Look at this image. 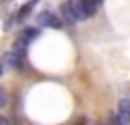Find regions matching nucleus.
Returning <instances> with one entry per match:
<instances>
[{
  "label": "nucleus",
  "instance_id": "obj_9",
  "mask_svg": "<svg viewBox=\"0 0 130 125\" xmlns=\"http://www.w3.org/2000/svg\"><path fill=\"white\" fill-rule=\"evenodd\" d=\"M2 106H7V95H5V91L0 88V108Z\"/></svg>",
  "mask_w": 130,
  "mask_h": 125
},
{
  "label": "nucleus",
  "instance_id": "obj_2",
  "mask_svg": "<svg viewBox=\"0 0 130 125\" xmlns=\"http://www.w3.org/2000/svg\"><path fill=\"white\" fill-rule=\"evenodd\" d=\"M37 22H39V26H43V28H61V26H63L61 17H56L52 11H43V13H39L37 15Z\"/></svg>",
  "mask_w": 130,
  "mask_h": 125
},
{
  "label": "nucleus",
  "instance_id": "obj_1",
  "mask_svg": "<svg viewBox=\"0 0 130 125\" xmlns=\"http://www.w3.org/2000/svg\"><path fill=\"white\" fill-rule=\"evenodd\" d=\"M37 35H39L37 28H24L22 33H20V37L15 39L13 50H18V52H26V47L30 45V41H35V39H37Z\"/></svg>",
  "mask_w": 130,
  "mask_h": 125
},
{
  "label": "nucleus",
  "instance_id": "obj_3",
  "mask_svg": "<svg viewBox=\"0 0 130 125\" xmlns=\"http://www.w3.org/2000/svg\"><path fill=\"white\" fill-rule=\"evenodd\" d=\"M117 121H119V125L130 123V102L126 97L119 99V104H117Z\"/></svg>",
  "mask_w": 130,
  "mask_h": 125
},
{
  "label": "nucleus",
  "instance_id": "obj_6",
  "mask_svg": "<svg viewBox=\"0 0 130 125\" xmlns=\"http://www.w3.org/2000/svg\"><path fill=\"white\" fill-rule=\"evenodd\" d=\"M72 2V9H74V17L76 22H83V19H87V15H85L83 7H80V0H70Z\"/></svg>",
  "mask_w": 130,
  "mask_h": 125
},
{
  "label": "nucleus",
  "instance_id": "obj_11",
  "mask_svg": "<svg viewBox=\"0 0 130 125\" xmlns=\"http://www.w3.org/2000/svg\"><path fill=\"white\" fill-rule=\"evenodd\" d=\"M93 2H95V5H98V2H104V0H93Z\"/></svg>",
  "mask_w": 130,
  "mask_h": 125
},
{
  "label": "nucleus",
  "instance_id": "obj_4",
  "mask_svg": "<svg viewBox=\"0 0 130 125\" xmlns=\"http://www.w3.org/2000/svg\"><path fill=\"white\" fill-rule=\"evenodd\" d=\"M5 60H7V65H9V67H13V69H20V67H22V63H24V52L11 50V52H7Z\"/></svg>",
  "mask_w": 130,
  "mask_h": 125
},
{
  "label": "nucleus",
  "instance_id": "obj_10",
  "mask_svg": "<svg viewBox=\"0 0 130 125\" xmlns=\"http://www.w3.org/2000/svg\"><path fill=\"white\" fill-rule=\"evenodd\" d=\"M0 125H7V119H5V116H0Z\"/></svg>",
  "mask_w": 130,
  "mask_h": 125
},
{
  "label": "nucleus",
  "instance_id": "obj_8",
  "mask_svg": "<svg viewBox=\"0 0 130 125\" xmlns=\"http://www.w3.org/2000/svg\"><path fill=\"white\" fill-rule=\"evenodd\" d=\"M35 5H37V0H30L28 5H24L22 9L18 11V19H24V17H28V15H30V11L35 9Z\"/></svg>",
  "mask_w": 130,
  "mask_h": 125
},
{
  "label": "nucleus",
  "instance_id": "obj_7",
  "mask_svg": "<svg viewBox=\"0 0 130 125\" xmlns=\"http://www.w3.org/2000/svg\"><path fill=\"white\" fill-rule=\"evenodd\" d=\"M80 7H83V11H85L87 17H91V15L95 13V9H98V5L93 2V0H80Z\"/></svg>",
  "mask_w": 130,
  "mask_h": 125
},
{
  "label": "nucleus",
  "instance_id": "obj_5",
  "mask_svg": "<svg viewBox=\"0 0 130 125\" xmlns=\"http://www.w3.org/2000/svg\"><path fill=\"white\" fill-rule=\"evenodd\" d=\"M61 22H65V24H76L74 9H72V2H70V0L63 2V7H61Z\"/></svg>",
  "mask_w": 130,
  "mask_h": 125
},
{
  "label": "nucleus",
  "instance_id": "obj_12",
  "mask_svg": "<svg viewBox=\"0 0 130 125\" xmlns=\"http://www.w3.org/2000/svg\"><path fill=\"white\" fill-rule=\"evenodd\" d=\"M0 76H2V67H0Z\"/></svg>",
  "mask_w": 130,
  "mask_h": 125
}]
</instances>
